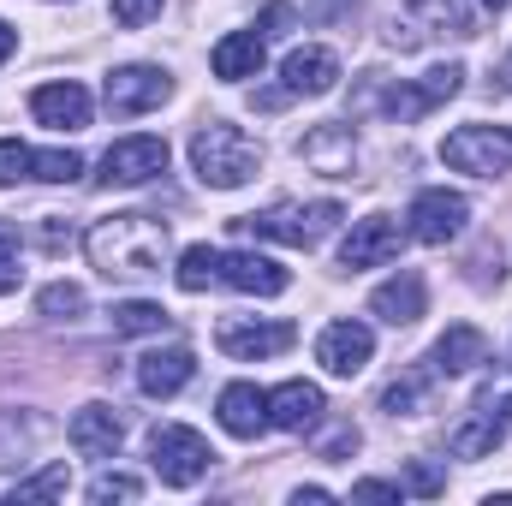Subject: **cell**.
<instances>
[{
  "mask_svg": "<svg viewBox=\"0 0 512 506\" xmlns=\"http://www.w3.org/2000/svg\"><path fill=\"white\" fill-rule=\"evenodd\" d=\"M84 256L108 280H149L167 262V221L155 215H108L84 233Z\"/></svg>",
  "mask_w": 512,
  "mask_h": 506,
  "instance_id": "obj_1",
  "label": "cell"
},
{
  "mask_svg": "<svg viewBox=\"0 0 512 506\" xmlns=\"http://www.w3.org/2000/svg\"><path fill=\"white\" fill-rule=\"evenodd\" d=\"M256 167H262V149H256L251 131L227 126V120H209V126L191 131V173H197L209 191H239V185H251Z\"/></svg>",
  "mask_w": 512,
  "mask_h": 506,
  "instance_id": "obj_2",
  "label": "cell"
},
{
  "mask_svg": "<svg viewBox=\"0 0 512 506\" xmlns=\"http://www.w3.org/2000/svg\"><path fill=\"white\" fill-rule=\"evenodd\" d=\"M340 221H346L340 203H274V209H262V215H239L233 227L251 233V239H268V245L310 251V245H322Z\"/></svg>",
  "mask_w": 512,
  "mask_h": 506,
  "instance_id": "obj_3",
  "label": "cell"
},
{
  "mask_svg": "<svg viewBox=\"0 0 512 506\" xmlns=\"http://www.w3.org/2000/svg\"><path fill=\"white\" fill-rule=\"evenodd\" d=\"M209 465H215V447H209L197 429H185V423H155V429H149V471H155L167 489L203 483Z\"/></svg>",
  "mask_w": 512,
  "mask_h": 506,
  "instance_id": "obj_4",
  "label": "cell"
},
{
  "mask_svg": "<svg viewBox=\"0 0 512 506\" xmlns=\"http://www.w3.org/2000/svg\"><path fill=\"white\" fill-rule=\"evenodd\" d=\"M441 161L453 173H471V179H501L512 167V137H507V126H459V131H447Z\"/></svg>",
  "mask_w": 512,
  "mask_h": 506,
  "instance_id": "obj_5",
  "label": "cell"
},
{
  "mask_svg": "<svg viewBox=\"0 0 512 506\" xmlns=\"http://www.w3.org/2000/svg\"><path fill=\"white\" fill-rule=\"evenodd\" d=\"M411 227V239L417 245H453L459 233H465V221H471V203L459 197V191H447V185H429V191H417L411 197V215H405Z\"/></svg>",
  "mask_w": 512,
  "mask_h": 506,
  "instance_id": "obj_6",
  "label": "cell"
},
{
  "mask_svg": "<svg viewBox=\"0 0 512 506\" xmlns=\"http://www.w3.org/2000/svg\"><path fill=\"white\" fill-rule=\"evenodd\" d=\"M292 340H298L292 322H256V316H221V328H215V346H221L227 358H239V364L280 358Z\"/></svg>",
  "mask_w": 512,
  "mask_h": 506,
  "instance_id": "obj_7",
  "label": "cell"
},
{
  "mask_svg": "<svg viewBox=\"0 0 512 506\" xmlns=\"http://www.w3.org/2000/svg\"><path fill=\"white\" fill-rule=\"evenodd\" d=\"M459 84H465V66H435V72H423L417 84H393L382 96V108L405 126V120H423V114H435L441 102H453Z\"/></svg>",
  "mask_w": 512,
  "mask_h": 506,
  "instance_id": "obj_8",
  "label": "cell"
},
{
  "mask_svg": "<svg viewBox=\"0 0 512 506\" xmlns=\"http://www.w3.org/2000/svg\"><path fill=\"white\" fill-rule=\"evenodd\" d=\"M102 96H108V114H149V108H161L167 96H173V78L161 72V66H120V72H108V84H102Z\"/></svg>",
  "mask_w": 512,
  "mask_h": 506,
  "instance_id": "obj_9",
  "label": "cell"
},
{
  "mask_svg": "<svg viewBox=\"0 0 512 506\" xmlns=\"http://www.w3.org/2000/svg\"><path fill=\"white\" fill-rule=\"evenodd\" d=\"M155 173H167V143L161 137H120L102 155V185H149Z\"/></svg>",
  "mask_w": 512,
  "mask_h": 506,
  "instance_id": "obj_10",
  "label": "cell"
},
{
  "mask_svg": "<svg viewBox=\"0 0 512 506\" xmlns=\"http://www.w3.org/2000/svg\"><path fill=\"white\" fill-rule=\"evenodd\" d=\"M405 245V233H399V221L393 215H364V221H352V233H346V245H340V268H382L393 262Z\"/></svg>",
  "mask_w": 512,
  "mask_h": 506,
  "instance_id": "obj_11",
  "label": "cell"
},
{
  "mask_svg": "<svg viewBox=\"0 0 512 506\" xmlns=\"http://www.w3.org/2000/svg\"><path fill=\"white\" fill-rule=\"evenodd\" d=\"M370 352H376V334H370L364 322H328L322 340H316V364H322L328 376H346V381L364 376Z\"/></svg>",
  "mask_w": 512,
  "mask_h": 506,
  "instance_id": "obj_12",
  "label": "cell"
},
{
  "mask_svg": "<svg viewBox=\"0 0 512 506\" xmlns=\"http://www.w3.org/2000/svg\"><path fill=\"white\" fill-rule=\"evenodd\" d=\"M66 441L84 453V459H114L120 453V441H126V423H120V411L114 405H84V411H72V423H66Z\"/></svg>",
  "mask_w": 512,
  "mask_h": 506,
  "instance_id": "obj_13",
  "label": "cell"
},
{
  "mask_svg": "<svg viewBox=\"0 0 512 506\" xmlns=\"http://www.w3.org/2000/svg\"><path fill=\"white\" fill-rule=\"evenodd\" d=\"M322 411H328V399H322L316 381H280V387L268 393V429H292V435H304V429L322 423Z\"/></svg>",
  "mask_w": 512,
  "mask_h": 506,
  "instance_id": "obj_14",
  "label": "cell"
},
{
  "mask_svg": "<svg viewBox=\"0 0 512 506\" xmlns=\"http://www.w3.org/2000/svg\"><path fill=\"white\" fill-rule=\"evenodd\" d=\"M286 268L274 262V256L262 251H221V286H233V292H251V298H274V292H286Z\"/></svg>",
  "mask_w": 512,
  "mask_h": 506,
  "instance_id": "obj_15",
  "label": "cell"
},
{
  "mask_svg": "<svg viewBox=\"0 0 512 506\" xmlns=\"http://www.w3.org/2000/svg\"><path fill=\"white\" fill-rule=\"evenodd\" d=\"M423 304H429V286H423L417 268H399L393 280H382V286L370 292V310L382 316L387 328H411V322L423 316Z\"/></svg>",
  "mask_w": 512,
  "mask_h": 506,
  "instance_id": "obj_16",
  "label": "cell"
},
{
  "mask_svg": "<svg viewBox=\"0 0 512 506\" xmlns=\"http://www.w3.org/2000/svg\"><path fill=\"white\" fill-rule=\"evenodd\" d=\"M298 155H304L316 173H328V179H352V173H358V143H352L346 126L304 131V137H298Z\"/></svg>",
  "mask_w": 512,
  "mask_h": 506,
  "instance_id": "obj_17",
  "label": "cell"
},
{
  "mask_svg": "<svg viewBox=\"0 0 512 506\" xmlns=\"http://www.w3.org/2000/svg\"><path fill=\"white\" fill-rule=\"evenodd\" d=\"M280 78H286V96H328L334 84H340V60H334V48H292L286 54V66H280Z\"/></svg>",
  "mask_w": 512,
  "mask_h": 506,
  "instance_id": "obj_18",
  "label": "cell"
},
{
  "mask_svg": "<svg viewBox=\"0 0 512 506\" xmlns=\"http://www.w3.org/2000/svg\"><path fill=\"white\" fill-rule=\"evenodd\" d=\"M215 417H221V429H227V435L256 441V435L268 429V393H262V387H251V381H233V387H221Z\"/></svg>",
  "mask_w": 512,
  "mask_h": 506,
  "instance_id": "obj_19",
  "label": "cell"
},
{
  "mask_svg": "<svg viewBox=\"0 0 512 506\" xmlns=\"http://www.w3.org/2000/svg\"><path fill=\"white\" fill-rule=\"evenodd\" d=\"M30 114L54 131H84L90 126V90L72 84V78H66V84H42V90L30 96Z\"/></svg>",
  "mask_w": 512,
  "mask_h": 506,
  "instance_id": "obj_20",
  "label": "cell"
},
{
  "mask_svg": "<svg viewBox=\"0 0 512 506\" xmlns=\"http://www.w3.org/2000/svg\"><path fill=\"white\" fill-rule=\"evenodd\" d=\"M477 364H489V340H483V328H471V322H453V328L435 340V352H429V370H435V376H471Z\"/></svg>",
  "mask_w": 512,
  "mask_h": 506,
  "instance_id": "obj_21",
  "label": "cell"
},
{
  "mask_svg": "<svg viewBox=\"0 0 512 506\" xmlns=\"http://www.w3.org/2000/svg\"><path fill=\"white\" fill-rule=\"evenodd\" d=\"M191 376H197L191 346H167V352H143V358H137V387H143L149 399H173Z\"/></svg>",
  "mask_w": 512,
  "mask_h": 506,
  "instance_id": "obj_22",
  "label": "cell"
},
{
  "mask_svg": "<svg viewBox=\"0 0 512 506\" xmlns=\"http://www.w3.org/2000/svg\"><path fill=\"white\" fill-rule=\"evenodd\" d=\"M42 435H48V423L36 411H0V471L30 465L36 447H42Z\"/></svg>",
  "mask_w": 512,
  "mask_h": 506,
  "instance_id": "obj_23",
  "label": "cell"
},
{
  "mask_svg": "<svg viewBox=\"0 0 512 506\" xmlns=\"http://www.w3.org/2000/svg\"><path fill=\"white\" fill-rule=\"evenodd\" d=\"M209 66H215V78H227V84L256 78V72H262V30H233V36H221L215 54H209Z\"/></svg>",
  "mask_w": 512,
  "mask_h": 506,
  "instance_id": "obj_24",
  "label": "cell"
},
{
  "mask_svg": "<svg viewBox=\"0 0 512 506\" xmlns=\"http://www.w3.org/2000/svg\"><path fill=\"white\" fill-rule=\"evenodd\" d=\"M501 441H507V417H501L489 399L477 405V417H471V423H459V429H453V453H459V459H483V453H495Z\"/></svg>",
  "mask_w": 512,
  "mask_h": 506,
  "instance_id": "obj_25",
  "label": "cell"
},
{
  "mask_svg": "<svg viewBox=\"0 0 512 506\" xmlns=\"http://www.w3.org/2000/svg\"><path fill=\"white\" fill-rule=\"evenodd\" d=\"M167 322H173V316H167L161 304H149V298H126V304L108 310V328H114L120 340H126V334H161Z\"/></svg>",
  "mask_w": 512,
  "mask_h": 506,
  "instance_id": "obj_26",
  "label": "cell"
},
{
  "mask_svg": "<svg viewBox=\"0 0 512 506\" xmlns=\"http://www.w3.org/2000/svg\"><path fill=\"white\" fill-rule=\"evenodd\" d=\"M173 280H179V292H209V286L221 280V251H209V245H191V251L179 256Z\"/></svg>",
  "mask_w": 512,
  "mask_h": 506,
  "instance_id": "obj_27",
  "label": "cell"
},
{
  "mask_svg": "<svg viewBox=\"0 0 512 506\" xmlns=\"http://www.w3.org/2000/svg\"><path fill=\"white\" fill-rule=\"evenodd\" d=\"M78 173H84L78 149H42V155H30V179H42V185H72Z\"/></svg>",
  "mask_w": 512,
  "mask_h": 506,
  "instance_id": "obj_28",
  "label": "cell"
},
{
  "mask_svg": "<svg viewBox=\"0 0 512 506\" xmlns=\"http://www.w3.org/2000/svg\"><path fill=\"white\" fill-rule=\"evenodd\" d=\"M66 489H72V471H66V465H48V471H36V477L12 483V506H18V501H60Z\"/></svg>",
  "mask_w": 512,
  "mask_h": 506,
  "instance_id": "obj_29",
  "label": "cell"
},
{
  "mask_svg": "<svg viewBox=\"0 0 512 506\" xmlns=\"http://www.w3.org/2000/svg\"><path fill=\"white\" fill-rule=\"evenodd\" d=\"M36 310H42V316H54V322H66V316H78V310H84V286H72V280H54V286H42Z\"/></svg>",
  "mask_w": 512,
  "mask_h": 506,
  "instance_id": "obj_30",
  "label": "cell"
},
{
  "mask_svg": "<svg viewBox=\"0 0 512 506\" xmlns=\"http://www.w3.org/2000/svg\"><path fill=\"white\" fill-rule=\"evenodd\" d=\"M143 495V483L137 477H126V471H102L96 483H90V501L96 506H108V501H137Z\"/></svg>",
  "mask_w": 512,
  "mask_h": 506,
  "instance_id": "obj_31",
  "label": "cell"
},
{
  "mask_svg": "<svg viewBox=\"0 0 512 506\" xmlns=\"http://www.w3.org/2000/svg\"><path fill=\"white\" fill-rule=\"evenodd\" d=\"M429 376H435V370H429V358H423V370H417V376L393 381V387L382 393V411H393V417H399V411H411V405H417V393L429 387Z\"/></svg>",
  "mask_w": 512,
  "mask_h": 506,
  "instance_id": "obj_32",
  "label": "cell"
},
{
  "mask_svg": "<svg viewBox=\"0 0 512 506\" xmlns=\"http://www.w3.org/2000/svg\"><path fill=\"white\" fill-rule=\"evenodd\" d=\"M30 179V149L18 137H0V185H18Z\"/></svg>",
  "mask_w": 512,
  "mask_h": 506,
  "instance_id": "obj_33",
  "label": "cell"
},
{
  "mask_svg": "<svg viewBox=\"0 0 512 506\" xmlns=\"http://www.w3.org/2000/svg\"><path fill=\"white\" fill-rule=\"evenodd\" d=\"M399 489H405V495H441V489H447V477H441L429 459H417V465L405 471V483H399Z\"/></svg>",
  "mask_w": 512,
  "mask_h": 506,
  "instance_id": "obj_34",
  "label": "cell"
},
{
  "mask_svg": "<svg viewBox=\"0 0 512 506\" xmlns=\"http://www.w3.org/2000/svg\"><path fill=\"white\" fill-rule=\"evenodd\" d=\"M405 6H423V18H429V36H435L441 24H453V30H471V24H465V12H459L453 0H405Z\"/></svg>",
  "mask_w": 512,
  "mask_h": 506,
  "instance_id": "obj_35",
  "label": "cell"
},
{
  "mask_svg": "<svg viewBox=\"0 0 512 506\" xmlns=\"http://www.w3.org/2000/svg\"><path fill=\"white\" fill-rule=\"evenodd\" d=\"M149 18H161V0H114V24H126V30H143Z\"/></svg>",
  "mask_w": 512,
  "mask_h": 506,
  "instance_id": "obj_36",
  "label": "cell"
},
{
  "mask_svg": "<svg viewBox=\"0 0 512 506\" xmlns=\"http://www.w3.org/2000/svg\"><path fill=\"white\" fill-rule=\"evenodd\" d=\"M352 501L393 506V501H405V489H399V483H382V477H364V483H352Z\"/></svg>",
  "mask_w": 512,
  "mask_h": 506,
  "instance_id": "obj_37",
  "label": "cell"
},
{
  "mask_svg": "<svg viewBox=\"0 0 512 506\" xmlns=\"http://www.w3.org/2000/svg\"><path fill=\"white\" fill-rule=\"evenodd\" d=\"M18 280H24V268H18V245L0 233V298H6V292H18Z\"/></svg>",
  "mask_w": 512,
  "mask_h": 506,
  "instance_id": "obj_38",
  "label": "cell"
},
{
  "mask_svg": "<svg viewBox=\"0 0 512 506\" xmlns=\"http://www.w3.org/2000/svg\"><path fill=\"white\" fill-rule=\"evenodd\" d=\"M358 441H364V435H358L352 423H340V429L322 441V459H346V453H358Z\"/></svg>",
  "mask_w": 512,
  "mask_h": 506,
  "instance_id": "obj_39",
  "label": "cell"
},
{
  "mask_svg": "<svg viewBox=\"0 0 512 506\" xmlns=\"http://www.w3.org/2000/svg\"><path fill=\"white\" fill-rule=\"evenodd\" d=\"M286 24H292V6H286V0H274V6L262 12V42H268V36H286Z\"/></svg>",
  "mask_w": 512,
  "mask_h": 506,
  "instance_id": "obj_40",
  "label": "cell"
},
{
  "mask_svg": "<svg viewBox=\"0 0 512 506\" xmlns=\"http://www.w3.org/2000/svg\"><path fill=\"white\" fill-rule=\"evenodd\" d=\"M292 501H298V506H328V501H334V495H328V489H298Z\"/></svg>",
  "mask_w": 512,
  "mask_h": 506,
  "instance_id": "obj_41",
  "label": "cell"
},
{
  "mask_svg": "<svg viewBox=\"0 0 512 506\" xmlns=\"http://www.w3.org/2000/svg\"><path fill=\"white\" fill-rule=\"evenodd\" d=\"M12 48H18V30H12V24H6V18H0V60H6V54H12Z\"/></svg>",
  "mask_w": 512,
  "mask_h": 506,
  "instance_id": "obj_42",
  "label": "cell"
},
{
  "mask_svg": "<svg viewBox=\"0 0 512 506\" xmlns=\"http://www.w3.org/2000/svg\"><path fill=\"white\" fill-rule=\"evenodd\" d=\"M501 84H507V90H512V54H507V66H501Z\"/></svg>",
  "mask_w": 512,
  "mask_h": 506,
  "instance_id": "obj_43",
  "label": "cell"
},
{
  "mask_svg": "<svg viewBox=\"0 0 512 506\" xmlns=\"http://www.w3.org/2000/svg\"><path fill=\"white\" fill-rule=\"evenodd\" d=\"M483 6H495V12H501V6H512V0H483Z\"/></svg>",
  "mask_w": 512,
  "mask_h": 506,
  "instance_id": "obj_44",
  "label": "cell"
},
{
  "mask_svg": "<svg viewBox=\"0 0 512 506\" xmlns=\"http://www.w3.org/2000/svg\"><path fill=\"white\" fill-rule=\"evenodd\" d=\"M507 137H512V126H507Z\"/></svg>",
  "mask_w": 512,
  "mask_h": 506,
  "instance_id": "obj_45",
  "label": "cell"
}]
</instances>
